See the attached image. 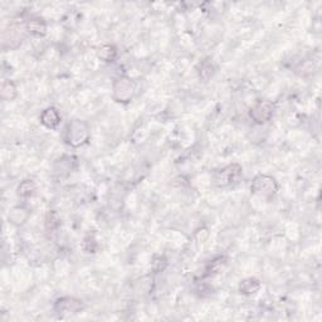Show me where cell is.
Returning a JSON list of instances; mask_svg holds the SVG:
<instances>
[{
    "label": "cell",
    "mask_w": 322,
    "mask_h": 322,
    "mask_svg": "<svg viewBox=\"0 0 322 322\" xmlns=\"http://www.w3.org/2000/svg\"><path fill=\"white\" fill-rule=\"evenodd\" d=\"M83 244L90 245V248H88L87 253H94V252H96V250H97V243H96V240H94L93 237L85 238V240H83Z\"/></svg>",
    "instance_id": "obj_19"
},
{
    "label": "cell",
    "mask_w": 322,
    "mask_h": 322,
    "mask_svg": "<svg viewBox=\"0 0 322 322\" xmlns=\"http://www.w3.org/2000/svg\"><path fill=\"white\" fill-rule=\"evenodd\" d=\"M226 261H227L226 257H218V258H215L214 261H213L212 263H210L209 269H208V272H209V273H207V276L214 275V273L219 272V269H220L221 267H223L224 264H226Z\"/></svg>",
    "instance_id": "obj_17"
},
{
    "label": "cell",
    "mask_w": 322,
    "mask_h": 322,
    "mask_svg": "<svg viewBox=\"0 0 322 322\" xmlns=\"http://www.w3.org/2000/svg\"><path fill=\"white\" fill-rule=\"evenodd\" d=\"M251 191L254 195H258L263 197V199L270 200L277 194L278 183L270 175H257L251 184Z\"/></svg>",
    "instance_id": "obj_2"
},
{
    "label": "cell",
    "mask_w": 322,
    "mask_h": 322,
    "mask_svg": "<svg viewBox=\"0 0 322 322\" xmlns=\"http://www.w3.org/2000/svg\"><path fill=\"white\" fill-rule=\"evenodd\" d=\"M18 91L17 86L12 81H4L2 85V92H0V96L4 101H13V100L17 97Z\"/></svg>",
    "instance_id": "obj_12"
},
{
    "label": "cell",
    "mask_w": 322,
    "mask_h": 322,
    "mask_svg": "<svg viewBox=\"0 0 322 322\" xmlns=\"http://www.w3.org/2000/svg\"><path fill=\"white\" fill-rule=\"evenodd\" d=\"M36 190H37V186L33 180H24L19 184L17 193H18V195L21 197H29L33 195Z\"/></svg>",
    "instance_id": "obj_13"
},
{
    "label": "cell",
    "mask_w": 322,
    "mask_h": 322,
    "mask_svg": "<svg viewBox=\"0 0 322 322\" xmlns=\"http://www.w3.org/2000/svg\"><path fill=\"white\" fill-rule=\"evenodd\" d=\"M91 139V129L86 121L72 120L64 129V142L73 148L86 145Z\"/></svg>",
    "instance_id": "obj_1"
},
{
    "label": "cell",
    "mask_w": 322,
    "mask_h": 322,
    "mask_svg": "<svg viewBox=\"0 0 322 322\" xmlns=\"http://www.w3.org/2000/svg\"><path fill=\"white\" fill-rule=\"evenodd\" d=\"M200 71H199V75L200 77L203 78V80L208 81L210 77L213 76V73H214V71H213V64L210 63L209 61H204L202 64H200Z\"/></svg>",
    "instance_id": "obj_15"
},
{
    "label": "cell",
    "mask_w": 322,
    "mask_h": 322,
    "mask_svg": "<svg viewBox=\"0 0 322 322\" xmlns=\"http://www.w3.org/2000/svg\"><path fill=\"white\" fill-rule=\"evenodd\" d=\"M242 166L238 164H231L223 169L218 170L214 175V183L218 188H227L237 184L242 177Z\"/></svg>",
    "instance_id": "obj_4"
},
{
    "label": "cell",
    "mask_w": 322,
    "mask_h": 322,
    "mask_svg": "<svg viewBox=\"0 0 322 322\" xmlns=\"http://www.w3.org/2000/svg\"><path fill=\"white\" fill-rule=\"evenodd\" d=\"M97 57L105 63L115 62L116 57H117V48L112 44H102L97 49Z\"/></svg>",
    "instance_id": "obj_11"
},
{
    "label": "cell",
    "mask_w": 322,
    "mask_h": 322,
    "mask_svg": "<svg viewBox=\"0 0 322 322\" xmlns=\"http://www.w3.org/2000/svg\"><path fill=\"white\" fill-rule=\"evenodd\" d=\"M28 213L27 210H24L23 208H14V209L10 212L9 214V220H12V223L14 224H23L27 220V216H21V214H26Z\"/></svg>",
    "instance_id": "obj_14"
},
{
    "label": "cell",
    "mask_w": 322,
    "mask_h": 322,
    "mask_svg": "<svg viewBox=\"0 0 322 322\" xmlns=\"http://www.w3.org/2000/svg\"><path fill=\"white\" fill-rule=\"evenodd\" d=\"M135 83L131 78L122 76L113 82L112 98L118 104H129L135 96Z\"/></svg>",
    "instance_id": "obj_3"
},
{
    "label": "cell",
    "mask_w": 322,
    "mask_h": 322,
    "mask_svg": "<svg viewBox=\"0 0 322 322\" xmlns=\"http://www.w3.org/2000/svg\"><path fill=\"white\" fill-rule=\"evenodd\" d=\"M45 224H47V228L48 229H56L58 228L59 224H61V219L58 218V215H57L56 212H49L47 215V221H45Z\"/></svg>",
    "instance_id": "obj_18"
},
{
    "label": "cell",
    "mask_w": 322,
    "mask_h": 322,
    "mask_svg": "<svg viewBox=\"0 0 322 322\" xmlns=\"http://www.w3.org/2000/svg\"><path fill=\"white\" fill-rule=\"evenodd\" d=\"M276 105L269 100H261L250 111V117L257 125H264L272 118Z\"/></svg>",
    "instance_id": "obj_6"
},
{
    "label": "cell",
    "mask_w": 322,
    "mask_h": 322,
    "mask_svg": "<svg viewBox=\"0 0 322 322\" xmlns=\"http://www.w3.org/2000/svg\"><path fill=\"white\" fill-rule=\"evenodd\" d=\"M259 289H261V282H259L257 278H253V277L245 278V280L240 281L239 286H238V291H239V293L244 294V296H252V294H256Z\"/></svg>",
    "instance_id": "obj_10"
},
{
    "label": "cell",
    "mask_w": 322,
    "mask_h": 322,
    "mask_svg": "<svg viewBox=\"0 0 322 322\" xmlns=\"http://www.w3.org/2000/svg\"><path fill=\"white\" fill-rule=\"evenodd\" d=\"M313 71H315V64L312 62H304L296 68V72H299V75L302 76V77H307L308 75H312Z\"/></svg>",
    "instance_id": "obj_16"
},
{
    "label": "cell",
    "mask_w": 322,
    "mask_h": 322,
    "mask_svg": "<svg viewBox=\"0 0 322 322\" xmlns=\"http://www.w3.org/2000/svg\"><path fill=\"white\" fill-rule=\"evenodd\" d=\"M27 32L26 24H10L3 32V48L4 49H17L24 39V33Z\"/></svg>",
    "instance_id": "obj_5"
},
{
    "label": "cell",
    "mask_w": 322,
    "mask_h": 322,
    "mask_svg": "<svg viewBox=\"0 0 322 322\" xmlns=\"http://www.w3.org/2000/svg\"><path fill=\"white\" fill-rule=\"evenodd\" d=\"M40 123L49 130H56L61 123L62 117L59 111L56 107H47L42 113H40Z\"/></svg>",
    "instance_id": "obj_8"
},
{
    "label": "cell",
    "mask_w": 322,
    "mask_h": 322,
    "mask_svg": "<svg viewBox=\"0 0 322 322\" xmlns=\"http://www.w3.org/2000/svg\"><path fill=\"white\" fill-rule=\"evenodd\" d=\"M83 302L75 297H61L54 302V312L59 316L76 315L83 310Z\"/></svg>",
    "instance_id": "obj_7"
},
{
    "label": "cell",
    "mask_w": 322,
    "mask_h": 322,
    "mask_svg": "<svg viewBox=\"0 0 322 322\" xmlns=\"http://www.w3.org/2000/svg\"><path fill=\"white\" fill-rule=\"evenodd\" d=\"M26 24L27 33L33 37H44L47 34V23L40 17H32L24 21Z\"/></svg>",
    "instance_id": "obj_9"
}]
</instances>
